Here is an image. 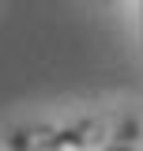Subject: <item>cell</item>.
<instances>
[{"mask_svg":"<svg viewBox=\"0 0 143 151\" xmlns=\"http://www.w3.org/2000/svg\"><path fill=\"white\" fill-rule=\"evenodd\" d=\"M109 151H143V147H109Z\"/></svg>","mask_w":143,"mask_h":151,"instance_id":"3957f363","label":"cell"},{"mask_svg":"<svg viewBox=\"0 0 143 151\" xmlns=\"http://www.w3.org/2000/svg\"><path fill=\"white\" fill-rule=\"evenodd\" d=\"M56 136H60V132H53V129H30V132L11 136L8 147H11V151H53Z\"/></svg>","mask_w":143,"mask_h":151,"instance_id":"6da1fadb","label":"cell"},{"mask_svg":"<svg viewBox=\"0 0 143 151\" xmlns=\"http://www.w3.org/2000/svg\"><path fill=\"white\" fill-rule=\"evenodd\" d=\"M87 129H72V132H60L56 136V144H53V151H83V144H87V136H83Z\"/></svg>","mask_w":143,"mask_h":151,"instance_id":"7a4b0ae2","label":"cell"}]
</instances>
